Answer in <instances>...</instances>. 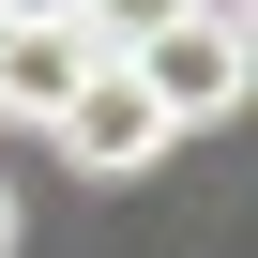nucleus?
<instances>
[{"mask_svg":"<svg viewBox=\"0 0 258 258\" xmlns=\"http://www.w3.org/2000/svg\"><path fill=\"white\" fill-rule=\"evenodd\" d=\"M121 76H137V91H152V121L182 137V121H243V76H258V46H243V16H182V31H152Z\"/></svg>","mask_w":258,"mask_h":258,"instance_id":"obj_1","label":"nucleus"},{"mask_svg":"<svg viewBox=\"0 0 258 258\" xmlns=\"http://www.w3.org/2000/svg\"><path fill=\"white\" fill-rule=\"evenodd\" d=\"M46 137H61V152H76L91 182H137V167L167 152V121H152V91L121 76V61H91V76H76V106L46 121Z\"/></svg>","mask_w":258,"mask_h":258,"instance_id":"obj_2","label":"nucleus"},{"mask_svg":"<svg viewBox=\"0 0 258 258\" xmlns=\"http://www.w3.org/2000/svg\"><path fill=\"white\" fill-rule=\"evenodd\" d=\"M76 76H91V31H76V16L0 31V121H61V106H76Z\"/></svg>","mask_w":258,"mask_h":258,"instance_id":"obj_3","label":"nucleus"},{"mask_svg":"<svg viewBox=\"0 0 258 258\" xmlns=\"http://www.w3.org/2000/svg\"><path fill=\"white\" fill-rule=\"evenodd\" d=\"M46 16H76V0H0V31H46Z\"/></svg>","mask_w":258,"mask_h":258,"instance_id":"obj_4","label":"nucleus"},{"mask_svg":"<svg viewBox=\"0 0 258 258\" xmlns=\"http://www.w3.org/2000/svg\"><path fill=\"white\" fill-rule=\"evenodd\" d=\"M16 228H31V213H16V182H0V258H16Z\"/></svg>","mask_w":258,"mask_h":258,"instance_id":"obj_5","label":"nucleus"}]
</instances>
